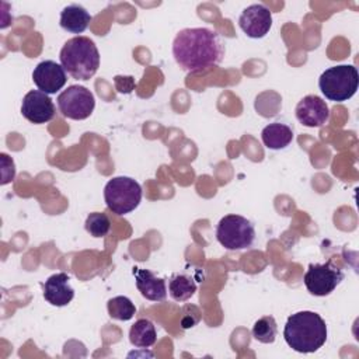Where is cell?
I'll return each instance as SVG.
<instances>
[{
    "mask_svg": "<svg viewBox=\"0 0 359 359\" xmlns=\"http://www.w3.org/2000/svg\"><path fill=\"white\" fill-rule=\"evenodd\" d=\"M196 282L185 275V273H175L171 276L170 283H168V292L170 296L175 302H185L194 296L196 292Z\"/></svg>",
    "mask_w": 359,
    "mask_h": 359,
    "instance_id": "ac0fdd59",
    "label": "cell"
},
{
    "mask_svg": "<svg viewBox=\"0 0 359 359\" xmlns=\"http://www.w3.org/2000/svg\"><path fill=\"white\" fill-rule=\"evenodd\" d=\"M157 332L154 324L147 318H139L129 330V341L137 348H149L154 345Z\"/></svg>",
    "mask_w": 359,
    "mask_h": 359,
    "instance_id": "e0dca14e",
    "label": "cell"
},
{
    "mask_svg": "<svg viewBox=\"0 0 359 359\" xmlns=\"http://www.w3.org/2000/svg\"><path fill=\"white\" fill-rule=\"evenodd\" d=\"M142 187L130 177H114L104 188V199L109 210L126 215L135 210L142 201Z\"/></svg>",
    "mask_w": 359,
    "mask_h": 359,
    "instance_id": "5b68a950",
    "label": "cell"
},
{
    "mask_svg": "<svg viewBox=\"0 0 359 359\" xmlns=\"http://www.w3.org/2000/svg\"><path fill=\"white\" fill-rule=\"evenodd\" d=\"M243 32L254 39L265 36L272 27V14L264 4H251L238 17Z\"/></svg>",
    "mask_w": 359,
    "mask_h": 359,
    "instance_id": "30bf717a",
    "label": "cell"
},
{
    "mask_svg": "<svg viewBox=\"0 0 359 359\" xmlns=\"http://www.w3.org/2000/svg\"><path fill=\"white\" fill-rule=\"evenodd\" d=\"M21 114L27 121L39 125L53 119L56 108L48 94L39 90H31L22 98Z\"/></svg>",
    "mask_w": 359,
    "mask_h": 359,
    "instance_id": "9c48e42d",
    "label": "cell"
},
{
    "mask_svg": "<svg viewBox=\"0 0 359 359\" xmlns=\"http://www.w3.org/2000/svg\"><path fill=\"white\" fill-rule=\"evenodd\" d=\"M57 107L62 115L69 119H87L95 107L94 94L84 86H69L57 95Z\"/></svg>",
    "mask_w": 359,
    "mask_h": 359,
    "instance_id": "52a82bcc",
    "label": "cell"
},
{
    "mask_svg": "<svg viewBox=\"0 0 359 359\" xmlns=\"http://www.w3.org/2000/svg\"><path fill=\"white\" fill-rule=\"evenodd\" d=\"M70 278L65 272H57L50 275L43 283V297L45 300L56 307H63L69 304L74 297V290L70 286Z\"/></svg>",
    "mask_w": 359,
    "mask_h": 359,
    "instance_id": "4fadbf2b",
    "label": "cell"
},
{
    "mask_svg": "<svg viewBox=\"0 0 359 359\" xmlns=\"http://www.w3.org/2000/svg\"><path fill=\"white\" fill-rule=\"evenodd\" d=\"M217 241L227 250H245L255 240L254 224L240 215H227L222 217L216 227Z\"/></svg>",
    "mask_w": 359,
    "mask_h": 359,
    "instance_id": "8992f818",
    "label": "cell"
},
{
    "mask_svg": "<svg viewBox=\"0 0 359 359\" xmlns=\"http://www.w3.org/2000/svg\"><path fill=\"white\" fill-rule=\"evenodd\" d=\"M107 309L111 318L121 320V321L130 320L136 313L135 304L126 296H115L109 299L107 303Z\"/></svg>",
    "mask_w": 359,
    "mask_h": 359,
    "instance_id": "d6986e66",
    "label": "cell"
},
{
    "mask_svg": "<svg viewBox=\"0 0 359 359\" xmlns=\"http://www.w3.org/2000/svg\"><path fill=\"white\" fill-rule=\"evenodd\" d=\"M32 80L39 91L45 94H55L66 84L67 76L62 65L53 60H43L34 69Z\"/></svg>",
    "mask_w": 359,
    "mask_h": 359,
    "instance_id": "8fae6325",
    "label": "cell"
},
{
    "mask_svg": "<svg viewBox=\"0 0 359 359\" xmlns=\"http://www.w3.org/2000/svg\"><path fill=\"white\" fill-rule=\"evenodd\" d=\"M84 227L90 233V236L98 238V237H104L108 234V231L111 229V222L105 213L93 212L87 216Z\"/></svg>",
    "mask_w": 359,
    "mask_h": 359,
    "instance_id": "44dd1931",
    "label": "cell"
},
{
    "mask_svg": "<svg viewBox=\"0 0 359 359\" xmlns=\"http://www.w3.org/2000/svg\"><path fill=\"white\" fill-rule=\"evenodd\" d=\"M359 74L352 65L328 67L318 79V87L327 100L335 102L348 101L358 90Z\"/></svg>",
    "mask_w": 359,
    "mask_h": 359,
    "instance_id": "277c9868",
    "label": "cell"
},
{
    "mask_svg": "<svg viewBox=\"0 0 359 359\" xmlns=\"http://www.w3.org/2000/svg\"><path fill=\"white\" fill-rule=\"evenodd\" d=\"M172 55L182 70L196 73L219 65L224 49L215 31L209 28H185L174 38Z\"/></svg>",
    "mask_w": 359,
    "mask_h": 359,
    "instance_id": "6da1fadb",
    "label": "cell"
},
{
    "mask_svg": "<svg viewBox=\"0 0 359 359\" xmlns=\"http://www.w3.org/2000/svg\"><path fill=\"white\" fill-rule=\"evenodd\" d=\"M262 143L271 150H280L293 140V130L286 123L273 122L266 125L261 132Z\"/></svg>",
    "mask_w": 359,
    "mask_h": 359,
    "instance_id": "2e32d148",
    "label": "cell"
},
{
    "mask_svg": "<svg viewBox=\"0 0 359 359\" xmlns=\"http://www.w3.org/2000/svg\"><path fill=\"white\" fill-rule=\"evenodd\" d=\"M278 334V325L272 316H265L257 320L252 325V337L262 344H272Z\"/></svg>",
    "mask_w": 359,
    "mask_h": 359,
    "instance_id": "ffe728a7",
    "label": "cell"
},
{
    "mask_svg": "<svg viewBox=\"0 0 359 359\" xmlns=\"http://www.w3.org/2000/svg\"><path fill=\"white\" fill-rule=\"evenodd\" d=\"M136 287L140 294L151 302H163L167 297V286L163 278H157L149 269L133 268Z\"/></svg>",
    "mask_w": 359,
    "mask_h": 359,
    "instance_id": "5bb4252c",
    "label": "cell"
},
{
    "mask_svg": "<svg viewBox=\"0 0 359 359\" xmlns=\"http://www.w3.org/2000/svg\"><path fill=\"white\" fill-rule=\"evenodd\" d=\"M297 121L309 128H320L330 119V108L318 95H306L296 105Z\"/></svg>",
    "mask_w": 359,
    "mask_h": 359,
    "instance_id": "7c38bea8",
    "label": "cell"
},
{
    "mask_svg": "<svg viewBox=\"0 0 359 359\" xmlns=\"http://www.w3.org/2000/svg\"><path fill=\"white\" fill-rule=\"evenodd\" d=\"M60 65L77 80H90L100 67V53L95 43L87 36L70 38L59 53Z\"/></svg>",
    "mask_w": 359,
    "mask_h": 359,
    "instance_id": "3957f363",
    "label": "cell"
},
{
    "mask_svg": "<svg viewBox=\"0 0 359 359\" xmlns=\"http://www.w3.org/2000/svg\"><path fill=\"white\" fill-rule=\"evenodd\" d=\"M283 338L286 344L296 352H316L327 341L325 321L314 311L304 310L294 313L285 324Z\"/></svg>",
    "mask_w": 359,
    "mask_h": 359,
    "instance_id": "7a4b0ae2",
    "label": "cell"
},
{
    "mask_svg": "<svg viewBox=\"0 0 359 359\" xmlns=\"http://www.w3.org/2000/svg\"><path fill=\"white\" fill-rule=\"evenodd\" d=\"M90 13L80 4H69L66 6L60 13L59 24L63 29L73 32V34H81L87 29L90 21H91Z\"/></svg>",
    "mask_w": 359,
    "mask_h": 359,
    "instance_id": "9a60e30c",
    "label": "cell"
},
{
    "mask_svg": "<svg viewBox=\"0 0 359 359\" xmlns=\"http://www.w3.org/2000/svg\"><path fill=\"white\" fill-rule=\"evenodd\" d=\"M344 272L332 265V259L325 264H310L304 273L303 282L307 290L314 296H327L341 283Z\"/></svg>",
    "mask_w": 359,
    "mask_h": 359,
    "instance_id": "ba28073f",
    "label": "cell"
}]
</instances>
